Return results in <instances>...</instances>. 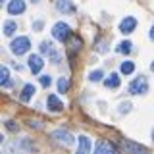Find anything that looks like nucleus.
Instances as JSON below:
<instances>
[{"label": "nucleus", "mask_w": 154, "mask_h": 154, "mask_svg": "<svg viewBox=\"0 0 154 154\" xmlns=\"http://www.w3.org/2000/svg\"><path fill=\"white\" fill-rule=\"evenodd\" d=\"M10 50H12V54H16V56L27 54V52L31 50V41H29V37H17V38H14V41L10 42Z\"/></svg>", "instance_id": "nucleus-1"}, {"label": "nucleus", "mask_w": 154, "mask_h": 154, "mask_svg": "<svg viewBox=\"0 0 154 154\" xmlns=\"http://www.w3.org/2000/svg\"><path fill=\"white\" fill-rule=\"evenodd\" d=\"M52 37H54L56 41H60V42L69 41V38H71V29H69V25L64 23V21L54 23V27H52Z\"/></svg>", "instance_id": "nucleus-2"}, {"label": "nucleus", "mask_w": 154, "mask_h": 154, "mask_svg": "<svg viewBox=\"0 0 154 154\" xmlns=\"http://www.w3.org/2000/svg\"><path fill=\"white\" fill-rule=\"evenodd\" d=\"M38 48H41V54H42V56H48V60L54 62V64H58V62L62 60V54L54 48V45H52L50 41H42Z\"/></svg>", "instance_id": "nucleus-3"}, {"label": "nucleus", "mask_w": 154, "mask_h": 154, "mask_svg": "<svg viewBox=\"0 0 154 154\" xmlns=\"http://www.w3.org/2000/svg\"><path fill=\"white\" fill-rule=\"evenodd\" d=\"M146 91H148V81H146L144 75L135 77L131 83H129V93L131 94H144Z\"/></svg>", "instance_id": "nucleus-4"}, {"label": "nucleus", "mask_w": 154, "mask_h": 154, "mask_svg": "<svg viewBox=\"0 0 154 154\" xmlns=\"http://www.w3.org/2000/svg\"><path fill=\"white\" fill-rule=\"evenodd\" d=\"M52 139H54L56 143L64 144V146H71V144L75 143V137L67 131V129H56V131H52Z\"/></svg>", "instance_id": "nucleus-5"}, {"label": "nucleus", "mask_w": 154, "mask_h": 154, "mask_svg": "<svg viewBox=\"0 0 154 154\" xmlns=\"http://www.w3.org/2000/svg\"><path fill=\"white\" fill-rule=\"evenodd\" d=\"M94 154H119L118 146L110 141H100L98 144L94 146Z\"/></svg>", "instance_id": "nucleus-6"}, {"label": "nucleus", "mask_w": 154, "mask_h": 154, "mask_svg": "<svg viewBox=\"0 0 154 154\" xmlns=\"http://www.w3.org/2000/svg\"><path fill=\"white\" fill-rule=\"evenodd\" d=\"M27 66H29V69H31V73H41L42 71V67H45V62H42V56H38V54H31L29 56V60H27Z\"/></svg>", "instance_id": "nucleus-7"}, {"label": "nucleus", "mask_w": 154, "mask_h": 154, "mask_svg": "<svg viewBox=\"0 0 154 154\" xmlns=\"http://www.w3.org/2000/svg\"><path fill=\"white\" fill-rule=\"evenodd\" d=\"M123 148L127 154H148L146 146H143L141 143H135V141H123Z\"/></svg>", "instance_id": "nucleus-8"}, {"label": "nucleus", "mask_w": 154, "mask_h": 154, "mask_svg": "<svg viewBox=\"0 0 154 154\" xmlns=\"http://www.w3.org/2000/svg\"><path fill=\"white\" fill-rule=\"evenodd\" d=\"M91 148H93V143L87 135H81L79 141H77V150L75 154H91Z\"/></svg>", "instance_id": "nucleus-9"}, {"label": "nucleus", "mask_w": 154, "mask_h": 154, "mask_svg": "<svg viewBox=\"0 0 154 154\" xmlns=\"http://www.w3.org/2000/svg\"><path fill=\"white\" fill-rule=\"evenodd\" d=\"M135 27H137V19H135L133 16H127L122 23H119V31H122L123 35H129V33H133Z\"/></svg>", "instance_id": "nucleus-10"}, {"label": "nucleus", "mask_w": 154, "mask_h": 154, "mask_svg": "<svg viewBox=\"0 0 154 154\" xmlns=\"http://www.w3.org/2000/svg\"><path fill=\"white\" fill-rule=\"evenodd\" d=\"M46 106H48V110H50V112H62V110H64V102H62L56 94H48Z\"/></svg>", "instance_id": "nucleus-11"}, {"label": "nucleus", "mask_w": 154, "mask_h": 154, "mask_svg": "<svg viewBox=\"0 0 154 154\" xmlns=\"http://www.w3.org/2000/svg\"><path fill=\"white\" fill-rule=\"evenodd\" d=\"M23 12H25V2H23V0H10V4H8V14L17 16V14H23Z\"/></svg>", "instance_id": "nucleus-12"}, {"label": "nucleus", "mask_w": 154, "mask_h": 154, "mask_svg": "<svg viewBox=\"0 0 154 154\" xmlns=\"http://www.w3.org/2000/svg\"><path fill=\"white\" fill-rule=\"evenodd\" d=\"M56 10L60 14H73L75 12V4L71 0H58L56 2Z\"/></svg>", "instance_id": "nucleus-13"}, {"label": "nucleus", "mask_w": 154, "mask_h": 154, "mask_svg": "<svg viewBox=\"0 0 154 154\" xmlns=\"http://www.w3.org/2000/svg\"><path fill=\"white\" fill-rule=\"evenodd\" d=\"M37 93V89H35V85H31V83H27L25 87H23V91H21V94H19V98H21V102H29V100L35 96Z\"/></svg>", "instance_id": "nucleus-14"}, {"label": "nucleus", "mask_w": 154, "mask_h": 154, "mask_svg": "<svg viewBox=\"0 0 154 154\" xmlns=\"http://www.w3.org/2000/svg\"><path fill=\"white\" fill-rule=\"evenodd\" d=\"M119 83H122V81H119V75L118 73H110L104 79V87H106V89H118Z\"/></svg>", "instance_id": "nucleus-15"}, {"label": "nucleus", "mask_w": 154, "mask_h": 154, "mask_svg": "<svg viewBox=\"0 0 154 154\" xmlns=\"http://www.w3.org/2000/svg\"><path fill=\"white\" fill-rule=\"evenodd\" d=\"M0 83H2V87H12L14 83H12V79H10V71H8V67L6 66H2L0 67Z\"/></svg>", "instance_id": "nucleus-16"}, {"label": "nucleus", "mask_w": 154, "mask_h": 154, "mask_svg": "<svg viewBox=\"0 0 154 154\" xmlns=\"http://www.w3.org/2000/svg\"><path fill=\"white\" fill-rule=\"evenodd\" d=\"M16 31H17V23L14 21V19H8V21L4 23V35H6V37H12Z\"/></svg>", "instance_id": "nucleus-17"}, {"label": "nucleus", "mask_w": 154, "mask_h": 154, "mask_svg": "<svg viewBox=\"0 0 154 154\" xmlns=\"http://www.w3.org/2000/svg\"><path fill=\"white\" fill-rule=\"evenodd\" d=\"M119 71H122L123 75H131L135 71V64L129 62V60H125V62H122V66H119Z\"/></svg>", "instance_id": "nucleus-18"}, {"label": "nucleus", "mask_w": 154, "mask_h": 154, "mask_svg": "<svg viewBox=\"0 0 154 154\" xmlns=\"http://www.w3.org/2000/svg\"><path fill=\"white\" fill-rule=\"evenodd\" d=\"M131 48H133L131 41H122L118 45V52H119V54H131Z\"/></svg>", "instance_id": "nucleus-19"}, {"label": "nucleus", "mask_w": 154, "mask_h": 154, "mask_svg": "<svg viewBox=\"0 0 154 154\" xmlns=\"http://www.w3.org/2000/svg\"><path fill=\"white\" fill-rule=\"evenodd\" d=\"M81 48V38L79 37H71V45H69V54L73 56L77 50Z\"/></svg>", "instance_id": "nucleus-20"}, {"label": "nucleus", "mask_w": 154, "mask_h": 154, "mask_svg": "<svg viewBox=\"0 0 154 154\" xmlns=\"http://www.w3.org/2000/svg\"><path fill=\"white\" fill-rule=\"evenodd\" d=\"M58 91H60V93H67V91H69V81H67L66 77H60V79H58Z\"/></svg>", "instance_id": "nucleus-21"}, {"label": "nucleus", "mask_w": 154, "mask_h": 154, "mask_svg": "<svg viewBox=\"0 0 154 154\" xmlns=\"http://www.w3.org/2000/svg\"><path fill=\"white\" fill-rule=\"evenodd\" d=\"M102 77L104 73L100 69H94V71H91L89 73V81H93V83H98V81H102Z\"/></svg>", "instance_id": "nucleus-22"}, {"label": "nucleus", "mask_w": 154, "mask_h": 154, "mask_svg": "<svg viewBox=\"0 0 154 154\" xmlns=\"http://www.w3.org/2000/svg\"><path fill=\"white\" fill-rule=\"evenodd\" d=\"M38 81H41V85L45 87V89L52 85V77H50V75H41V79H38Z\"/></svg>", "instance_id": "nucleus-23"}, {"label": "nucleus", "mask_w": 154, "mask_h": 154, "mask_svg": "<svg viewBox=\"0 0 154 154\" xmlns=\"http://www.w3.org/2000/svg\"><path fill=\"white\" fill-rule=\"evenodd\" d=\"M131 112V102H122L119 104V114H129Z\"/></svg>", "instance_id": "nucleus-24"}, {"label": "nucleus", "mask_w": 154, "mask_h": 154, "mask_svg": "<svg viewBox=\"0 0 154 154\" xmlns=\"http://www.w3.org/2000/svg\"><path fill=\"white\" fill-rule=\"evenodd\" d=\"M6 127L10 129V131H17V125H16V122H6Z\"/></svg>", "instance_id": "nucleus-25"}, {"label": "nucleus", "mask_w": 154, "mask_h": 154, "mask_svg": "<svg viewBox=\"0 0 154 154\" xmlns=\"http://www.w3.org/2000/svg\"><path fill=\"white\" fill-rule=\"evenodd\" d=\"M148 37H150V41L154 42V25L150 27V33H148Z\"/></svg>", "instance_id": "nucleus-26"}, {"label": "nucleus", "mask_w": 154, "mask_h": 154, "mask_svg": "<svg viewBox=\"0 0 154 154\" xmlns=\"http://www.w3.org/2000/svg\"><path fill=\"white\" fill-rule=\"evenodd\" d=\"M41 27H42V21H37L35 25H33V29H37V31H38V29H41Z\"/></svg>", "instance_id": "nucleus-27"}, {"label": "nucleus", "mask_w": 154, "mask_h": 154, "mask_svg": "<svg viewBox=\"0 0 154 154\" xmlns=\"http://www.w3.org/2000/svg\"><path fill=\"white\" fill-rule=\"evenodd\" d=\"M150 69H152V71H154V62H152V64H150Z\"/></svg>", "instance_id": "nucleus-28"}, {"label": "nucleus", "mask_w": 154, "mask_h": 154, "mask_svg": "<svg viewBox=\"0 0 154 154\" xmlns=\"http://www.w3.org/2000/svg\"><path fill=\"white\" fill-rule=\"evenodd\" d=\"M152 141H154V129H152Z\"/></svg>", "instance_id": "nucleus-29"}, {"label": "nucleus", "mask_w": 154, "mask_h": 154, "mask_svg": "<svg viewBox=\"0 0 154 154\" xmlns=\"http://www.w3.org/2000/svg\"><path fill=\"white\" fill-rule=\"evenodd\" d=\"M33 2H38V0H33Z\"/></svg>", "instance_id": "nucleus-30"}]
</instances>
